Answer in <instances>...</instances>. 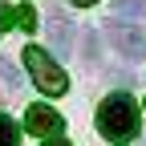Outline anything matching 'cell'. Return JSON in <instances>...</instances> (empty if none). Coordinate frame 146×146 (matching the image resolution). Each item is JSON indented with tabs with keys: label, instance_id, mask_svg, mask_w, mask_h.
I'll return each mask as SVG.
<instances>
[{
	"label": "cell",
	"instance_id": "ba28073f",
	"mask_svg": "<svg viewBox=\"0 0 146 146\" xmlns=\"http://www.w3.org/2000/svg\"><path fill=\"white\" fill-rule=\"evenodd\" d=\"M0 146H21V126L8 114H0Z\"/></svg>",
	"mask_w": 146,
	"mask_h": 146
},
{
	"label": "cell",
	"instance_id": "6da1fadb",
	"mask_svg": "<svg viewBox=\"0 0 146 146\" xmlns=\"http://www.w3.org/2000/svg\"><path fill=\"white\" fill-rule=\"evenodd\" d=\"M98 130L106 138H114V142L130 138L138 130V106H134V98L130 94H110L98 106Z\"/></svg>",
	"mask_w": 146,
	"mask_h": 146
},
{
	"label": "cell",
	"instance_id": "52a82bcc",
	"mask_svg": "<svg viewBox=\"0 0 146 146\" xmlns=\"http://www.w3.org/2000/svg\"><path fill=\"white\" fill-rule=\"evenodd\" d=\"M8 21L29 33V29H36V12H33V4H16V8H8Z\"/></svg>",
	"mask_w": 146,
	"mask_h": 146
},
{
	"label": "cell",
	"instance_id": "8fae6325",
	"mask_svg": "<svg viewBox=\"0 0 146 146\" xmlns=\"http://www.w3.org/2000/svg\"><path fill=\"white\" fill-rule=\"evenodd\" d=\"M41 146H69V142H41Z\"/></svg>",
	"mask_w": 146,
	"mask_h": 146
},
{
	"label": "cell",
	"instance_id": "30bf717a",
	"mask_svg": "<svg viewBox=\"0 0 146 146\" xmlns=\"http://www.w3.org/2000/svg\"><path fill=\"white\" fill-rule=\"evenodd\" d=\"M69 4H77V8H89V4H98V0H69Z\"/></svg>",
	"mask_w": 146,
	"mask_h": 146
},
{
	"label": "cell",
	"instance_id": "5b68a950",
	"mask_svg": "<svg viewBox=\"0 0 146 146\" xmlns=\"http://www.w3.org/2000/svg\"><path fill=\"white\" fill-rule=\"evenodd\" d=\"M110 45H114L126 61H142L146 57V33L142 29H114L110 33Z\"/></svg>",
	"mask_w": 146,
	"mask_h": 146
},
{
	"label": "cell",
	"instance_id": "277c9868",
	"mask_svg": "<svg viewBox=\"0 0 146 146\" xmlns=\"http://www.w3.org/2000/svg\"><path fill=\"white\" fill-rule=\"evenodd\" d=\"M45 33H49V45L57 53H73V25L65 21L61 8H45Z\"/></svg>",
	"mask_w": 146,
	"mask_h": 146
},
{
	"label": "cell",
	"instance_id": "8992f818",
	"mask_svg": "<svg viewBox=\"0 0 146 146\" xmlns=\"http://www.w3.org/2000/svg\"><path fill=\"white\" fill-rule=\"evenodd\" d=\"M114 16H130V21H146V0H114Z\"/></svg>",
	"mask_w": 146,
	"mask_h": 146
},
{
	"label": "cell",
	"instance_id": "7c38bea8",
	"mask_svg": "<svg viewBox=\"0 0 146 146\" xmlns=\"http://www.w3.org/2000/svg\"><path fill=\"white\" fill-rule=\"evenodd\" d=\"M142 146H146V138H142Z\"/></svg>",
	"mask_w": 146,
	"mask_h": 146
},
{
	"label": "cell",
	"instance_id": "9c48e42d",
	"mask_svg": "<svg viewBox=\"0 0 146 146\" xmlns=\"http://www.w3.org/2000/svg\"><path fill=\"white\" fill-rule=\"evenodd\" d=\"M0 81H4L8 89H16V85H21V69H16L8 57H0Z\"/></svg>",
	"mask_w": 146,
	"mask_h": 146
},
{
	"label": "cell",
	"instance_id": "7a4b0ae2",
	"mask_svg": "<svg viewBox=\"0 0 146 146\" xmlns=\"http://www.w3.org/2000/svg\"><path fill=\"white\" fill-rule=\"evenodd\" d=\"M25 65H29V73H33L36 89H45V98H61L65 89H69L65 69L53 61V57H45L41 45H29V49H25Z\"/></svg>",
	"mask_w": 146,
	"mask_h": 146
},
{
	"label": "cell",
	"instance_id": "3957f363",
	"mask_svg": "<svg viewBox=\"0 0 146 146\" xmlns=\"http://www.w3.org/2000/svg\"><path fill=\"white\" fill-rule=\"evenodd\" d=\"M61 126H65L61 114H57L53 106H45V102H36V106L25 110V130H29V134H41V138H45V134H57Z\"/></svg>",
	"mask_w": 146,
	"mask_h": 146
}]
</instances>
